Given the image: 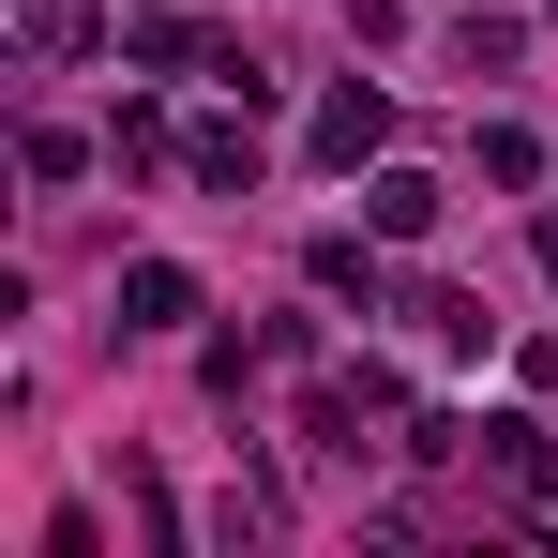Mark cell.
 I'll use <instances>...</instances> for the list:
<instances>
[{"label": "cell", "mask_w": 558, "mask_h": 558, "mask_svg": "<svg viewBox=\"0 0 558 558\" xmlns=\"http://www.w3.org/2000/svg\"><path fill=\"white\" fill-rule=\"evenodd\" d=\"M392 151V92H332L317 106V167H377Z\"/></svg>", "instance_id": "1"}, {"label": "cell", "mask_w": 558, "mask_h": 558, "mask_svg": "<svg viewBox=\"0 0 558 558\" xmlns=\"http://www.w3.org/2000/svg\"><path fill=\"white\" fill-rule=\"evenodd\" d=\"M196 317V272L182 257H136V272H121V332H182Z\"/></svg>", "instance_id": "2"}, {"label": "cell", "mask_w": 558, "mask_h": 558, "mask_svg": "<svg viewBox=\"0 0 558 558\" xmlns=\"http://www.w3.org/2000/svg\"><path fill=\"white\" fill-rule=\"evenodd\" d=\"M377 242H423V227H438V182H423V167H377Z\"/></svg>", "instance_id": "3"}, {"label": "cell", "mask_w": 558, "mask_h": 558, "mask_svg": "<svg viewBox=\"0 0 558 558\" xmlns=\"http://www.w3.org/2000/svg\"><path fill=\"white\" fill-rule=\"evenodd\" d=\"M15 46H31V61H76V46H92V0H15Z\"/></svg>", "instance_id": "4"}, {"label": "cell", "mask_w": 558, "mask_h": 558, "mask_svg": "<svg viewBox=\"0 0 558 558\" xmlns=\"http://www.w3.org/2000/svg\"><path fill=\"white\" fill-rule=\"evenodd\" d=\"M483 453L513 468V483H529V498H558V438H544V423H483Z\"/></svg>", "instance_id": "5"}, {"label": "cell", "mask_w": 558, "mask_h": 558, "mask_svg": "<svg viewBox=\"0 0 558 558\" xmlns=\"http://www.w3.org/2000/svg\"><path fill=\"white\" fill-rule=\"evenodd\" d=\"M196 182H257V106H242V121H211V136H196Z\"/></svg>", "instance_id": "6"}, {"label": "cell", "mask_w": 558, "mask_h": 558, "mask_svg": "<svg viewBox=\"0 0 558 558\" xmlns=\"http://www.w3.org/2000/svg\"><path fill=\"white\" fill-rule=\"evenodd\" d=\"M408 317H423V332H438V348H483V332H498V317H483V302H468V287H423V302H408Z\"/></svg>", "instance_id": "7"}, {"label": "cell", "mask_w": 558, "mask_h": 558, "mask_svg": "<svg viewBox=\"0 0 558 558\" xmlns=\"http://www.w3.org/2000/svg\"><path fill=\"white\" fill-rule=\"evenodd\" d=\"M121 61H136V76H167V61H196V31H182V15H136V31H121Z\"/></svg>", "instance_id": "8"}, {"label": "cell", "mask_w": 558, "mask_h": 558, "mask_svg": "<svg viewBox=\"0 0 558 558\" xmlns=\"http://www.w3.org/2000/svg\"><path fill=\"white\" fill-rule=\"evenodd\" d=\"M544 272H558V227H544Z\"/></svg>", "instance_id": "9"}]
</instances>
